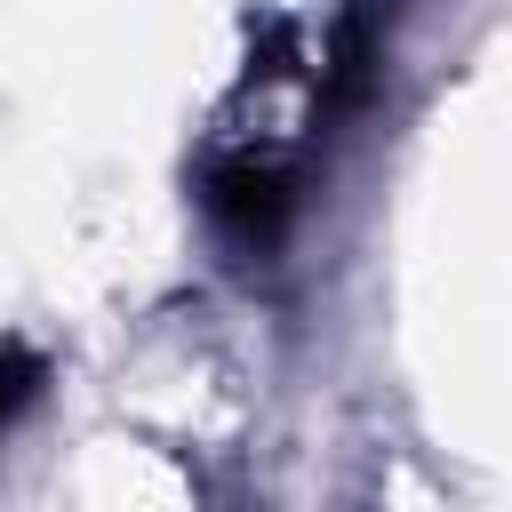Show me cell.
Returning a JSON list of instances; mask_svg holds the SVG:
<instances>
[{"mask_svg": "<svg viewBox=\"0 0 512 512\" xmlns=\"http://www.w3.org/2000/svg\"><path fill=\"white\" fill-rule=\"evenodd\" d=\"M32 392H40V360H32L24 344H8V352H0V424H8Z\"/></svg>", "mask_w": 512, "mask_h": 512, "instance_id": "7a4b0ae2", "label": "cell"}, {"mask_svg": "<svg viewBox=\"0 0 512 512\" xmlns=\"http://www.w3.org/2000/svg\"><path fill=\"white\" fill-rule=\"evenodd\" d=\"M288 168L280 160H256V152H240V160H224L216 176H208V208L240 232V240H272L280 224H288Z\"/></svg>", "mask_w": 512, "mask_h": 512, "instance_id": "6da1fadb", "label": "cell"}]
</instances>
